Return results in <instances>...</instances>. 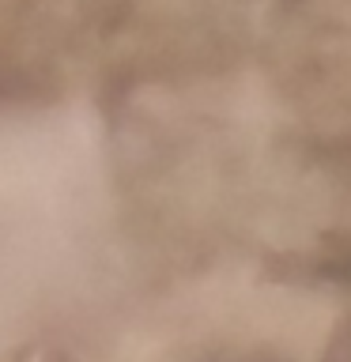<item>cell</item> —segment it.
Here are the masks:
<instances>
[{"label":"cell","instance_id":"1","mask_svg":"<svg viewBox=\"0 0 351 362\" xmlns=\"http://www.w3.org/2000/svg\"><path fill=\"white\" fill-rule=\"evenodd\" d=\"M336 276H344V279H351V257L344 260V264H340V272H336Z\"/></svg>","mask_w":351,"mask_h":362}]
</instances>
